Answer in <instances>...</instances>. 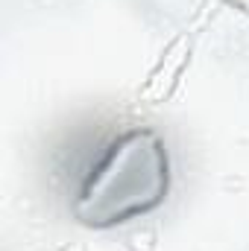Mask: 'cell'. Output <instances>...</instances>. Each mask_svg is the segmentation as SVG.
Here are the masks:
<instances>
[{
    "mask_svg": "<svg viewBox=\"0 0 249 251\" xmlns=\"http://www.w3.org/2000/svg\"><path fill=\"white\" fill-rule=\"evenodd\" d=\"M170 190V158L158 131L126 128L109 140L76 193L73 213L88 228H115L153 213Z\"/></svg>",
    "mask_w": 249,
    "mask_h": 251,
    "instance_id": "cell-1",
    "label": "cell"
}]
</instances>
